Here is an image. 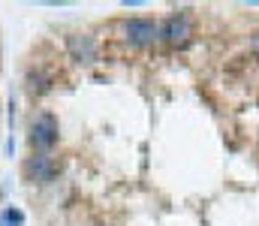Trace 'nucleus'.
I'll use <instances>...</instances> for the list:
<instances>
[{
    "label": "nucleus",
    "instance_id": "nucleus-1",
    "mask_svg": "<svg viewBox=\"0 0 259 226\" xmlns=\"http://www.w3.org/2000/svg\"><path fill=\"white\" fill-rule=\"evenodd\" d=\"M61 139V124L55 118V112L42 109L30 118V130H27V145L36 151V154H49V151L58 145Z\"/></svg>",
    "mask_w": 259,
    "mask_h": 226
},
{
    "label": "nucleus",
    "instance_id": "nucleus-2",
    "mask_svg": "<svg viewBox=\"0 0 259 226\" xmlns=\"http://www.w3.org/2000/svg\"><path fill=\"white\" fill-rule=\"evenodd\" d=\"M190 36H193V21H190L187 12H172V15H166L160 21V36H157L160 42H166V46H184Z\"/></svg>",
    "mask_w": 259,
    "mask_h": 226
},
{
    "label": "nucleus",
    "instance_id": "nucleus-3",
    "mask_svg": "<svg viewBox=\"0 0 259 226\" xmlns=\"http://www.w3.org/2000/svg\"><path fill=\"white\" fill-rule=\"evenodd\" d=\"M157 36H160V21H154V18H127L124 21V39L136 49L154 46Z\"/></svg>",
    "mask_w": 259,
    "mask_h": 226
},
{
    "label": "nucleus",
    "instance_id": "nucleus-4",
    "mask_svg": "<svg viewBox=\"0 0 259 226\" xmlns=\"http://www.w3.org/2000/svg\"><path fill=\"white\" fill-rule=\"evenodd\" d=\"M24 175H27L33 184H52V181L61 175V163H58L52 154H33V157L24 163Z\"/></svg>",
    "mask_w": 259,
    "mask_h": 226
},
{
    "label": "nucleus",
    "instance_id": "nucleus-5",
    "mask_svg": "<svg viewBox=\"0 0 259 226\" xmlns=\"http://www.w3.org/2000/svg\"><path fill=\"white\" fill-rule=\"evenodd\" d=\"M66 52L78 64H94L97 55H100V46H97V39L91 33H69L66 36Z\"/></svg>",
    "mask_w": 259,
    "mask_h": 226
},
{
    "label": "nucleus",
    "instance_id": "nucleus-6",
    "mask_svg": "<svg viewBox=\"0 0 259 226\" xmlns=\"http://www.w3.org/2000/svg\"><path fill=\"white\" fill-rule=\"evenodd\" d=\"M24 87H27L30 97H39V94L52 91V75L46 70H39V67H33V70H27V84Z\"/></svg>",
    "mask_w": 259,
    "mask_h": 226
},
{
    "label": "nucleus",
    "instance_id": "nucleus-7",
    "mask_svg": "<svg viewBox=\"0 0 259 226\" xmlns=\"http://www.w3.org/2000/svg\"><path fill=\"white\" fill-rule=\"evenodd\" d=\"M3 217H6V223H12V226H21V223H24V214H21L18 208H9Z\"/></svg>",
    "mask_w": 259,
    "mask_h": 226
},
{
    "label": "nucleus",
    "instance_id": "nucleus-8",
    "mask_svg": "<svg viewBox=\"0 0 259 226\" xmlns=\"http://www.w3.org/2000/svg\"><path fill=\"white\" fill-rule=\"evenodd\" d=\"M250 52H253V58L259 61V33L253 36V39H250Z\"/></svg>",
    "mask_w": 259,
    "mask_h": 226
}]
</instances>
